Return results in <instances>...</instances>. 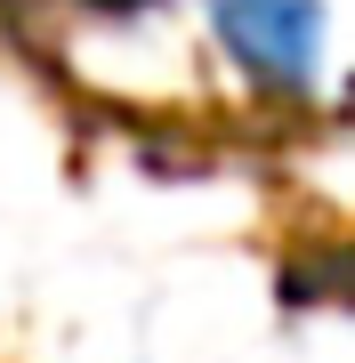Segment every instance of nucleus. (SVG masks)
I'll return each instance as SVG.
<instances>
[{
  "instance_id": "f257e3e1",
  "label": "nucleus",
  "mask_w": 355,
  "mask_h": 363,
  "mask_svg": "<svg viewBox=\"0 0 355 363\" xmlns=\"http://www.w3.org/2000/svg\"><path fill=\"white\" fill-rule=\"evenodd\" d=\"M218 57L259 97L307 105L331 65V9L323 0H202Z\"/></svg>"
}]
</instances>
